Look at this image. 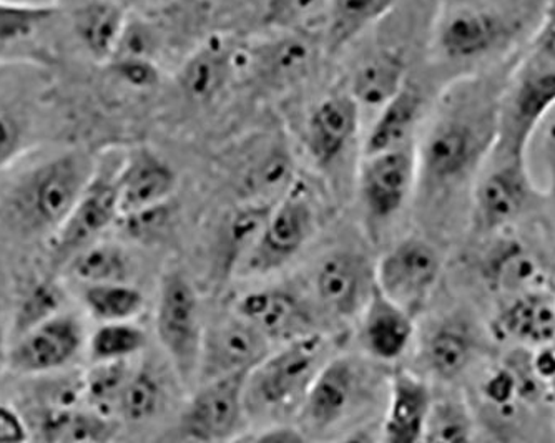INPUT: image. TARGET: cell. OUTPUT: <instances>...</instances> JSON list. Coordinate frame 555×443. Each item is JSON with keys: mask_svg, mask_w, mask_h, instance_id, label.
Returning a JSON list of instances; mask_svg holds the SVG:
<instances>
[{"mask_svg": "<svg viewBox=\"0 0 555 443\" xmlns=\"http://www.w3.org/2000/svg\"><path fill=\"white\" fill-rule=\"evenodd\" d=\"M517 57L452 78L441 90L417 148V181L427 196H449L473 185L498 139L502 92Z\"/></svg>", "mask_w": 555, "mask_h": 443, "instance_id": "1", "label": "cell"}, {"mask_svg": "<svg viewBox=\"0 0 555 443\" xmlns=\"http://www.w3.org/2000/svg\"><path fill=\"white\" fill-rule=\"evenodd\" d=\"M547 0H436L431 54L452 78L516 57L531 42Z\"/></svg>", "mask_w": 555, "mask_h": 443, "instance_id": "2", "label": "cell"}, {"mask_svg": "<svg viewBox=\"0 0 555 443\" xmlns=\"http://www.w3.org/2000/svg\"><path fill=\"white\" fill-rule=\"evenodd\" d=\"M330 357V342L314 330L270 352L246 377V417L283 424L285 417L298 415L308 390Z\"/></svg>", "mask_w": 555, "mask_h": 443, "instance_id": "3", "label": "cell"}, {"mask_svg": "<svg viewBox=\"0 0 555 443\" xmlns=\"http://www.w3.org/2000/svg\"><path fill=\"white\" fill-rule=\"evenodd\" d=\"M80 152L65 153L24 174L9 198V213L21 230L55 233L67 220L95 173Z\"/></svg>", "mask_w": 555, "mask_h": 443, "instance_id": "4", "label": "cell"}, {"mask_svg": "<svg viewBox=\"0 0 555 443\" xmlns=\"http://www.w3.org/2000/svg\"><path fill=\"white\" fill-rule=\"evenodd\" d=\"M373 362L352 355L330 357L296 415L307 440L343 429L370 407L377 390Z\"/></svg>", "mask_w": 555, "mask_h": 443, "instance_id": "5", "label": "cell"}, {"mask_svg": "<svg viewBox=\"0 0 555 443\" xmlns=\"http://www.w3.org/2000/svg\"><path fill=\"white\" fill-rule=\"evenodd\" d=\"M555 107V64L524 49L502 92L492 155L527 156L532 136Z\"/></svg>", "mask_w": 555, "mask_h": 443, "instance_id": "6", "label": "cell"}, {"mask_svg": "<svg viewBox=\"0 0 555 443\" xmlns=\"http://www.w3.org/2000/svg\"><path fill=\"white\" fill-rule=\"evenodd\" d=\"M542 199L527 156L491 153L470 185V231L479 239L511 231Z\"/></svg>", "mask_w": 555, "mask_h": 443, "instance_id": "7", "label": "cell"}, {"mask_svg": "<svg viewBox=\"0 0 555 443\" xmlns=\"http://www.w3.org/2000/svg\"><path fill=\"white\" fill-rule=\"evenodd\" d=\"M155 324L162 348L180 379L185 383L196 380L205 329L198 295L180 271H170L162 279Z\"/></svg>", "mask_w": 555, "mask_h": 443, "instance_id": "8", "label": "cell"}, {"mask_svg": "<svg viewBox=\"0 0 555 443\" xmlns=\"http://www.w3.org/2000/svg\"><path fill=\"white\" fill-rule=\"evenodd\" d=\"M442 274V256L427 239L410 236L392 246L374 268L377 291L416 320Z\"/></svg>", "mask_w": 555, "mask_h": 443, "instance_id": "9", "label": "cell"}, {"mask_svg": "<svg viewBox=\"0 0 555 443\" xmlns=\"http://www.w3.org/2000/svg\"><path fill=\"white\" fill-rule=\"evenodd\" d=\"M249 373L198 383L186 404L177 437L185 442H227L238 439L246 419L245 386Z\"/></svg>", "mask_w": 555, "mask_h": 443, "instance_id": "10", "label": "cell"}, {"mask_svg": "<svg viewBox=\"0 0 555 443\" xmlns=\"http://www.w3.org/2000/svg\"><path fill=\"white\" fill-rule=\"evenodd\" d=\"M118 167L95 168L74 210L50 238V256L55 266L70 263L77 252L95 243L100 234L120 217L118 210Z\"/></svg>", "mask_w": 555, "mask_h": 443, "instance_id": "11", "label": "cell"}, {"mask_svg": "<svg viewBox=\"0 0 555 443\" xmlns=\"http://www.w3.org/2000/svg\"><path fill=\"white\" fill-rule=\"evenodd\" d=\"M313 230V208L307 196L298 192L288 193L271 208L257 245L238 270L248 276H263L285 266L307 245Z\"/></svg>", "mask_w": 555, "mask_h": 443, "instance_id": "12", "label": "cell"}, {"mask_svg": "<svg viewBox=\"0 0 555 443\" xmlns=\"http://www.w3.org/2000/svg\"><path fill=\"white\" fill-rule=\"evenodd\" d=\"M485 239L489 246L479 259V276L489 292L504 301L547 288L551 268L534 246L509 231Z\"/></svg>", "mask_w": 555, "mask_h": 443, "instance_id": "13", "label": "cell"}, {"mask_svg": "<svg viewBox=\"0 0 555 443\" xmlns=\"http://www.w3.org/2000/svg\"><path fill=\"white\" fill-rule=\"evenodd\" d=\"M417 148L413 142L364 156L360 190L367 213L377 220L399 213L417 183Z\"/></svg>", "mask_w": 555, "mask_h": 443, "instance_id": "14", "label": "cell"}, {"mask_svg": "<svg viewBox=\"0 0 555 443\" xmlns=\"http://www.w3.org/2000/svg\"><path fill=\"white\" fill-rule=\"evenodd\" d=\"M83 327L68 314H55L15 339L5 359L14 373L42 376L64 369L83 346Z\"/></svg>", "mask_w": 555, "mask_h": 443, "instance_id": "15", "label": "cell"}, {"mask_svg": "<svg viewBox=\"0 0 555 443\" xmlns=\"http://www.w3.org/2000/svg\"><path fill=\"white\" fill-rule=\"evenodd\" d=\"M270 348L267 337L238 314L220 321L205 329L196 380L202 383L218 377L249 373L270 354Z\"/></svg>", "mask_w": 555, "mask_h": 443, "instance_id": "16", "label": "cell"}, {"mask_svg": "<svg viewBox=\"0 0 555 443\" xmlns=\"http://www.w3.org/2000/svg\"><path fill=\"white\" fill-rule=\"evenodd\" d=\"M314 288L327 312L338 317L360 316L376 288L374 270L363 256L336 251L318 266Z\"/></svg>", "mask_w": 555, "mask_h": 443, "instance_id": "17", "label": "cell"}, {"mask_svg": "<svg viewBox=\"0 0 555 443\" xmlns=\"http://www.w3.org/2000/svg\"><path fill=\"white\" fill-rule=\"evenodd\" d=\"M492 333L499 341L520 348H542L555 342V296L547 288L504 299Z\"/></svg>", "mask_w": 555, "mask_h": 443, "instance_id": "18", "label": "cell"}, {"mask_svg": "<svg viewBox=\"0 0 555 443\" xmlns=\"http://www.w3.org/2000/svg\"><path fill=\"white\" fill-rule=\"evenodd\" d=\"M482 351L481 333L463 316L446 317L427 334L423 348L426 369L442 382L469 374Z\"/></svg>", "mask_w": 555, "mask_h": 443, "instance_id": "19", "label": "cell"}, {"mask_svg": "<svg viewBox=\"0 0 555 443\" xmlns=\"http://www.w3.org/2000/svg\"><path fill=\"white\" fill-rule=\"evenodd\" d=\"M236 314L270 342L285 344L313 333L310 311L296 296L283 289H258L242 296L236 302Z\"/></svg>", "mask_w": 555, "mask_h": 443, "instance_id": "20", "label": "cell"}, {"mask_svg": "<svg viewBox=\"0 0 555 443\" xmlns=\"http://www.w3.org/2000/svg\"><path fill=\"white\" fill-rule=\"evenodd\" d=\"M433 399L431 387L423 377L408 370H396L388 380L383 440L389 443L423 442Z\"/></svg>", "mask_w": 555, "mask_h": 443, "instance_id": "21", "label": "cell"}, {"mask_svg": "<svg viewBox=\"0 0 555 443\" xmlns=\"http://www.w3.org/2000/svg\"><path fill=\"white\" fill-rule=\"evenodd\" d=\"M120 214L168 203L177 188L173 168L150 149L130 153L117 173Z\"/></svg>", "mask_w": 555, "mask_h": 443, "instance_id": "22", "label": "cell"}, {"mask_svg": "<svg viewBox=\"0 0 555 443\" xmlns=\"http://www.w3.org/2000/svg\"><path fill=\"white\" fill-rule=\"evenodd\" d=\"M360 316V341L371 361L389 364L410 351L414 317L376 288Z\"/></svg>", "mask_w": 555, "mask_h": 443, "instance_id": "23", "label": "cell"}, {"mask_svg": "<svg viewBox=\"0 0 555 443\" xmlns=\"http://www.w3.org/2000/svg\"><path fill=\"white\" fill-rule=\"evenodd\" d=\"M238 65H248V52L227 37H210L183 65L180 86L189 99L208 102L223 90Z\"/></svg>", "mask_w": 555, "mask_h": 443, "instance_id": "24", "label": "cell"}, {"mask_svg": "<svg viewBox=\"0 0 555 443\" xmlns=\"http://www.w3.org/2000/svg\"><path fill=\"white\" fill-rule=\"evenodd\" d=\"M360 128V105L351 93L324 99L311 114L307 143L317 164L326 165L345 152Z\"/></svg>", "mask_w": 555, "mask_h": 443, "instance_id": "25", "label": "cell"}, {"mask_svg": "<svg viewBox=\"0 0 555 443\" xmlns=\"http://www.w3.org/2000/svg\"><path fill=\"white\" fill-rule=\"evenodd\" d=\"M25 420L29 424L30 433H36V439L49 443L108 442L117 432V424L112 417L87 407L46 405Z\"/></svg>", "mask_w": 555, "mask_h": 443, "instance_id": "26", "label": "cell"}, {"mask_svg": "<svg viewBox=\"0 0 555 443\" xmlns=\"http://www.w3.org/2000/svg\"><path fill=\"white\" fill-rule=\"evenodd\" d=\"M426 96L420 83L408 80L395 99L389 100L377 115L364 142V156L410 143L423 117Z\"/></svg>", "mask_w": 555, "mask_h": 443, "instance_id": "27", "label": "cell"}, {"mask_svg": "<svg viewBox=\"0 0 555 443\" xmlns=\"http://www.w3.org/2000/svg\"><path fill=\"white\" fill-rule=\"evenodd\" d=\"M408 80L406 54L398 49L379 50L354 71L351 96L358 105L382 108L398 95Z\"/></svg>", "mask_w": 555, "mask_h": 443, "instance_id": "28", "label": "cell"}, {"mask_svg": "<svg viewBox=\"0 0 555 443\" xmlns=\"http://www.w3.org/2000/svg\"><path fill=\"white\" fill-rule=\"evenodd\" d=\"M314 42L308 32H289L249 52V65L274 82H293L310 70Z\"/></svg>", "mask_w": 555, "mask_h": 443, "instance_id": "29", "label": "cell"}, {"mask_svg": "<svg viewBox=\"0 0 555 443\" xmlns=\"http://www.w3.org/2000/svg\"><path fill=\"white\" fill-rule=\"evenodd\" d=\"M127 17L114 2H92L77 12L75 27L80 40L96 61H112L124 34Z\"/></svg>", "mask_w": 555, "mask_h": 443, "instance_id": "30", "label": "cell"}, {"mask_svg": "<svg viewBox=\"0 0 555 443\" xmlns=\"http://www.w3.org/2000/svg\"><path fill=\"white\" fill-rule=\"evenodd\" d=\"M396 0H330L326 42L332 50L348 45L352 39L388 14Z\"/></svg>", "mask_w": 555, "mask_h": 443, "instance_id": "31", "label": "cell"}, {"mask_svg": "<svg viewBox=\"0 0 555 443\" xmlns=\"http://www.w3.org/2000/svg\"><path fill=\"white\" fill-rule=\"evenodd\" d=\"M70 273L89 284L129 283L133 268L130 256L114 243H92L70 259Z\"/></svg>", "mask_w": 555, "mask_h": 443, "instance_id": "32", "label": "cell"}, {"mask_svg": "<svg viewBox=\"0 0 555 443\" xmlns=\"http://www.w3.org/2000/svg\"><path fill=\"white\" fill-rule=\"evenodd\" d=\"M273 205L268 201L242 206L230 217L224 226L223 268L232 273L242 266L246 256L257 245Z\"/></svg>", "mask_w": 555, "mask_h": 443, "instance_id": "33", "label": "cell"}, {"mask_svg": "<svg viewBox=\"0 0 555 443\" xmlns=\"http://www.w3.org/2000/svg\"><path fill=\"white\" fill-rule=\"evenodd\" d=\"M476 417L466 395L433 399L423 442H470L476 439Z\"/></svg>", "mask_w": 555, "mask_h": 443, "instance_id": "34", "label": "cell"}, {"mask_svg": "<svg viewBox=\"0 0 555 443\" xmlns=\"http://www.w3.org/2000/svg\"><path fill=\"white\" fill-rule=\"evenodd\" d=\"M83 302L100 323H121L135 320L145 299L130 283H105L86 286Z\"/></svg>", "mask_w": 555, "mask_h": 443, "instance_id": "35", "label": "cell"}, {"mask_svg": "<svg viewBox=\"0 0 555 443\" xmlns=\"http://www.w3.org/2000/svg\"><path fill=\"white\" fill-rule=\"evenodd\" d=\"M132 370L129 361L93 362L92 369L83 376L86 407L114 419L125 383Z\"/></svg>", "mask_w": 555, "mask_h": 443, "instance_id": "36", "label": "cell"}, {"mask_svg": "<svg viewBox=\"0 0 555 443\" xmlns=\"http://www.w3.org/2000/svg\"><path fill=\"white\" fill-rule=\"evenodd\" d=\"M146 346V334L132 321L102 323L90 339L93 362L130 361Z\"/></svg>", "mask_w": 555, "mask_h": 443, "instance_id": "37", "label": "cell"}, {"mask_svg": "<svg viewBox=\"0 0 555 443\" xmlns=\"http://www.w3.org/2000/svg\"><path fill=\"white\" fill-rule=\"evenodd\" d=\"M162 402L160 382L149 370H132L125 383L117 415L130 424L145 422L157 414Z\"/></svg>", "mask_w": 555, "mask_h": 443, "instance_id": "38", "label": "cell"}, {"mask_svg": "<svg viewBox=\"0 0 555 443\" xmlns=\"http://www.w3.org/2000/svg\"><path fill=\"white\" fill-rule=\"evenodd\" d=\"M330 0H268L263 21L273 29L310 32L313 24L327 18Z\"/></svg>", "mask_w": 555, "mask_h": 443, "instance_id": "39", "label": "cell"}, {"mask_svg": "<svg viewBox=\"0 0 555 443\" xmlns=\"http://www.w3.org/2000/svg\"><path fill=\"white\" fill-rule=\"evenodd\" d=\"M62 304L61 289L50 281H39L25 292L14 316L15 339L43 321L59 314Z\"/></svg>", "mask_w": 555, "mask_h": 443, "instance_id": "40", "label": "cell"}, {"mask_svg": "<svg viewBox=\"0 0 555 443\" xmlns=\"http://www.w3.org/2000/svg\"><path fill=\"white\" fill-rule=\"evenodd\" d=\"M52 15L54 9L0 2V43L29 36Z\"/></svg>", "mask_w": 555, "mask_h": 443, "instance_id": "41", "label": "cell"}, {"mask_svg": "<svg viewBox=\"0 0 555 443\" xmlns=\"http://www.w3.org/2000/svg\"><path fill=\"white\" fill-rule=\"evenodd\" d=\"M167 205L168 203H162V205L150 206L145 210L120 214L117 224L130 239L142 243L152 242L158 238V234L167 226L170 218Z\"/></svg>", "mask_w": 555, "mask_h": 443, "instance_id": "42", "label": "cell"}, {"mask_svg": "<svg viewBox=\"0 0 555 443\" xmlns=\"http://www.w3.org/2000/svg\"><path fill=\"white\" fill-rule=\"evenodd\" d=\"M158 49V36L152 25L143 21H129L118 42L114 58H149L154 61Z\"/></svg>", "mask_w": 555, "mask_h": 443, "instance_id": "43", "label": "cell"}, {"mask_svg": "<svg viewBox=\"0 0 555 443\" xmlns=\"http://www.w3.org/2000/svg\"><path fill=\"white\" fill-rule=\"evenodd\" d=\"M289 173H292V168H289V161L285 153L273 152L264 158L263 164L251 174V186H255L261 193L283 188L288 183Z\"/></svg>", "mask_w": 555, "mask_h": 443, "instance_id": "44", "label": "cell"}, {"mask_svg": "<svg viewBox=\"0 0 555 443\" xmlns=\"http://www.w3.org/2000/svg\"><path fill=\"white\" fill-rule=\"evenodd\" d=\"M112 67L125 83L137 89L154 87L160 77L154 61L149 58H114Z\"/></svg>", "mask_w": 555, "mask_h": 443, "instance_id": "45", "label": "cell"}, {"mask_svg": "<svg viewBox=\"0 0 555 443\" xmlns=\"http://www.w3.org/2000/svg\"><path fill=\"white\" fill-rule=\"evenodd\" d=\"M527 47L555 64V0L545 2L544 17L539 25L538 32L532 37Z\"/></svg>", "mask_w": 555, "mask_h": 443, "instance_id": "46", "label": "cell"}, {"mask_svg": "<svg viewBox=\"0 0 555 443\" xmlns=\"http://www.w3.org/2000/svg\"><path fill=\"white\" fill-rule=\"evenodd\" d=\"M21 125L8 112L0 110V168L8 167L21 148Z\"/></svg>", "mask_w": 555, "mask_h": 443, "instance_id": "47", "label": "cell"}, {"mask_svg": "<svg viewBox=\"0 0 555 443\" xmlns=\"http://www.w3.org/2000/svg\"><path fill=\"white\" fill-rule=\"evenodd\" d=\"M33 439L29 424L15 408L0 405V443H21Z\"/></svg>", "mask_w": 555, "mask_h": 443, "instance_id": "48", "label": "cell"}, {"mask_svg": "<svg viewBox=\"0 0 555 443\" xmlns=\"http://www.w3.org/2000/svg\"><path fill=\"white\" fill-rule=\"evenodd\" d=\"M545 161H547L548 177H551V195L555 199V125L545 133Z\"/></svg>", "mask_w": 555, "mask_h": 443, "instance_id": "49", "label": "cell"}, {"mask_svg": "<svg viewBox=\"0 0 555 443\" xmlns=\"http://www.w3.org/2000/svg\"><path fill=\"white\" fill-rule=\"evenodd\" d=\"M4 346H5V309H4V299H2V295H0V357H2V355H5Z\"/></svg>", "mask_w": 555, "mask_h": 443, "instance_id": "50", "label": "cell"}, {"mask_svg": "<svg viewBox=\"0 0 555 443\" xmlns=\"http://www.w3.org/2000/svg\"><path fill=\"white\" fill-rule=\"evenodd\" d=\"M554 296H555V292H554Z\"/></svg>", "mask_w": 555, "mask_h": 443, "instance_id": "51", "label": "cell"}]
</instances>
